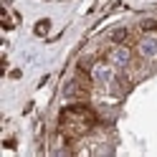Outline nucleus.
I'll return each instance as SVG.
<instances>
[{
    "mask_svg": "<svg viewBox=\"0 0 157 157\" xmlns=\"http://www.w3.org/2000/svg\"><path fill=\"white\" fill-rule=\"evenodd\" d=\"M46 28H48V23H38L36 31H38V33H46Z\"/></svg>",
    "mask_w": 157,
    "mask_h": 157,
    "instance_id": "f03ea898",
    "label": "nucleus"
},
{
    "mask_svg": "<svg viewBox=\"0 0 157 157\" xmlns=\"http://www.w3.org/2000/svg\"><path fill=\"white\" fill-rule=\"evenodd\" d=\"M96 124V114L84 104H74L66 106L61 112V119H58V129L66 140H78Z\"/></svg>",
    "mask_w": 157,
    "mask_h": 157,
    "instance_id": "f257e3e1",
    "label": "nucleus"
}]
</instances>
